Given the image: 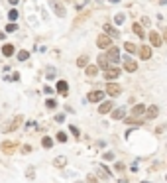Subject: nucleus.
<instances>
[{
    "mask_svg": "<svg viewBox=\"0 0 167 183\" xmlns=\"http://www.w3.org/2000/svg\"><path fill=\"white\" fill-rule=\"evenodd\" d=\"M22 122H24V116H22V114H16L10 122H6V124H4L2 132H16L20 126H22Z\"/></svg>",
    "mask_w": 167,
    "mask_h": 183,
    "instance_id": "nucleus-1",
    "label": "nucleus"
},
{
    "mask_svg": "<svg viewBox=\"0 0 167 183\" xmlns=\"http://www.w3.org/2000/svg\"><path fill=\"white\" fill-rule=\"evenodd\" d=\"M106 94L108 97H120V93H122V87H120V83H114V81H108L104 87Z\"/></svg>",
    "mask_w": 167,
    "mask_h": 183,
    "instance_id": "nucleus-2",
    "label": "nucleus"
},
{
    "mask_svg": "<svg viewBox=\"0 0 167 183\" xmlns=\"http://www.w3.org/2000/svg\"><path fill=\"white\" fill-rule=\"evenodd\" d=\"M148 38H149V45L151 47H161L163 45V38H161V33L155 32V30H151V32L148 33Z\"/></svg>",
    "mask_w": 167,
    "mask_h": 183,
    "instance_id": "nucleus-3",
    "label": "nucleus"
},
{
    "mask_svg": "<svg viewBox=\"0 0 167 183\" xmlns=\"http://www.w3.org/2000/svg\"><path fill=\"white\" fill-rule=\"evenodd\" d=\"M106 59L112 61V63H120V47L110 45L108 49H106Z\"/></svg>",
    "mask_w": 167,
    "mask_h": 183,
    "instance_id": "nucleus-4",
    "label": "nucleus"
},
{
    "mask_svg": "<svg viewBox=\"0 0 167 183\" xmlns=\"http://www.w3.org/2000/svg\"><path fill=\"white\" fill-rule=\"evenodd\" d=\"M110 45H112V38H110V36L100 33L98 38H96V47H98V49H108Z\"/></svg>",
    "mask_w": 167,
    "mask_h": 183,
    "instance_id": "nucleus-5",
    "label": "nucleus"
},
{
    "mask_svg": "<svg viewBox=\"0 0 167 183\" xmlns=\"http://www.w3.org/2000/svg\"><path fill=\"white\" fill-rule=\"evenodd\" d=\"M16 144H18V142L4 140L2 144H0V150H2V154H6V155H12V154L16 152Z\"/></svg>",
    "mask_w": 167,
    "mask_h": 183,
    "instance_id": "nucleus-6",
    "label": "nucleus"
},
{
    "mask_svg": "<svg viewBox=\"0 0 167 183\" xmlns=\"http://www.w3.org/2000/svg\"><path fill=\"white\" fill-rule=\"evenodd\" d=\"M102 71H104L106 81H114V79L120 77V67H106V69H102Z\"/></svg>",
    "mask_w": 167,
    "mask_h": 183,
    "instance_id": "nucleus-7",
    "label": "nucleus"
},
{
    "mask_svg": "<svg viewBox=\"0 0 167 183\" xmlns=\"http://www.w3.org/2000/svg\"><path fill=\"white\" fill-rule=\"evenodd\" d=\"M138 55H140V59H143V61L151 59V45H140L138 47Z\"/></svg>",
    "mask_w": 167,
    "mask_h": 183,
    "instance_id": "nucleus-8",
    "label": "nucleus"
},
{
    "mask_svg": "<svg viewBox=\"0 0 167 183\" xmlns=\"http://www.w3.org/2000/svg\"><path fill=\"white\" fill-rule=\"evenodd\" d=\"M146 116L149 118V120H153V118H157L159 116V106L157 104H151V106H146Z\"/></svg>",
    "mask_w": 167,
    "mask_h": 183,
    "instance_id": "nucleus-9",
    "label": "nucleus"
},
{
    "mask_svg": "<svg viewBox=\"0 0 167 183\" xmlns=\"http://www.w3.org/2000/svg\"><path fill=\"white\" fill-rule=\"evenodd\" d=\"M124 71H128V73H134V71L138 69V63L132 59V57H124Z\"/></svg>",
    "mask_w": 167,
    "mask_h": 183,
    "instance_id": "nucleus-10",
    "label": "nucleus"
},
{
    "mask_svg": "<svg viewBox=\"0 0 167 183\" xmlns=\"http://www.w3.org/2000/svg\"><path fill=\"white\" fill-rule=\"evenodd\" d=\"M51 10H53V12H55V14L59 16V18H65V14H67L65 6H63L61 2H51Z\"/></svg>",
    "mask_w": 167,
    "mask_h": 183,
    "instance_id": "nucleus-11",
    "label": "nucleus"
},
{
    "mask_svg": "<svg viewBox=\"0 0 167 183\" xmlns=\"http://www.w3.org/2000/svg\"><path fill=\"white\" fill-rule=\"evenodd\" d=\"M130 112H132V116H134V118H140V116H143V112H146V104H142V103L134 104Z\"/></svg>",
    "mask_w": 167,
    "mask_h": 183,
    "instance_id": "nucleus-12",
    "label": "nucleus"
},
{
    "mask_svg": "<svg viewBox=\"0 0 167 183\" xmlns=\"http://www.w3.org/2000/svg\"><path fill=\"white\" fill-rule=\"evenodd\" d=\"M104 99V91H91L89 93V103H100Z\"/></svg>",
    "mask_w": 167,
    "mask_h": 183,
    "instance_id": "nucleus-13",
    "label": "nucleus"
},
{
    "mask_svg": "<svg viewBox=\"0 0 167 183\" xmlns=\"http://www.w3.org/2000/svg\"><path fill=\"white\" fill-rule=\"evenodd\" d=\"M102 30H104V33H106V36H110V38H118V36H120V32L112 26V24H104Z\"/></svg>",
    "mask_w": 167,
    "mask_h": 183,
    "instance_id": "nucleus-14",
    "label": "nucleus"
},
{
    "mask_svg": "<svg viewBox=\"0 0 167 183\" xmlns=\"http://www.w3.org/2000/svg\"><path fill=\"white\" fill-rule=\"evenodd\" d=\"M108 63H110V61L106 59V55H104V53H100V55L96 57V67H98V69H106V67H110Z\"/></svg>",
    "mask_w": 167,
    "mask_h": 183,
    "instance_id": "nucleus-15",
    "label": "nucleus"
},
{
    "mask_svg": "<svg viewBox=\"0 0 167 183\" xmlns=\"http://www.w3.org/2000/svg\"><path fill=\"white\" fill-rule=\"evenodd\" d=\"M114 108V104H112V100H106V103H100V106H98V112L100 114H108L110 110Z\"/></svg>",
    "mask_w": 167,
    "mask_h": 183,
    "instance_id": "nucleus-16",
    "label": "nucleus"
},
{
    "mask_svg": "<svg viewBox=\"0 0 167 183\" xmlns=\"http://www.w3.org/2000/svg\"><path fill=\"white\" fill-rule=\"evenodd\" d=\"M16 53V47L12 45V43H4V45H2V55L4 57H12Z\"/></svg>",
    "mask_w": 167,
    "mask_h": 183,
    "instance_id": "nucleus-17",
    "label": "nucleus"
},
{
    "mask_svg": "<svg viewBox=\"0 0 167 183\" xmlns=\"http://www.w3.org/2000/svg\"><path fill=\"white\" fill-rule=\"evenodd\" d=\"M89 63H91V57L86 55V53H85V55H79V57H77V67L85 69V67L89 65Z\"/></svg>",
    "mask_w": 167,
    "mask_h": 183,
    "instance_id": "nucleus-18",
    "label": "nucleus"
},
{
    "mask_svg": "<svg viewBox=\"0 0 167 183\" xmlns=\"http://www.w3.org/2000/svg\"><path fill=\"white\" fill-rule=\"evenodd\" d=\"M112 110H114V112H110V116L114 118V120H122V118H126V110L122 106H120V108H112Z\"/></svg>",
    "mask_w": 167,
    "mask_h": 183,
    "instance_id": "nucleus-19",
    "label": "nucleus"
},
{
    "mask_svg": "<svg viewBox=\"0 0 167 183\" xmlns=\"http://www.w3.org/2000/svg\"><path fill=\"white\" fill-rule=\"evenodd\" d=\"M98 177H102V179H110V177H112V173H110V169H108V167H104V165H98Z\"/></svg>",
    "mask_w": 167,
    "mask_h": 183,
    "instance_id": "nucleus-20",
    "label": "nucleus"
},
{
    "mask_svg": "<svg viewBox=\"0 0 167 183\" xmlns=\"http://www.w3.org/2000/svg\"><path fill=\"white\" fill-rule=\"evenodd\" d=\"M132 32L138 36V38H143L146 33H143V28H142V24H138V22H134L132 24Z\"/></svg>",
    "mask_w": 167,
    "mask_h": 183,
    "instance_id": "nucleus-21",
    "label": "nucleus"
},
{
    "mask_svg": "<svg viewBox=\"0 0 167 183\" xmlns=\"http://www.w3.org/2000/svg\"><path fill=\"white\" fill-rule=\"evenodd\" d=\"M55 89H57V93H61V94H67V89H69V85H67V81H57V85H55Z\"/></svg>",
    "mask_w": 167,
    "mask_h": 183,
    "instance_id": "nucleus-22",
    "label": "nucleus"
},
{
    "mask_svg": "<svg viewBox=\"0 0 167 183\" xmlns=\"http://www.w3.org/2000/svg\"><path fill=\"white\" fill-rule=\"evenodd\" d=\"M85 73H86V77H95L96 73H98V67H96V65H91V63H89V65L85 67Z\"/></svg>",
    "mask_w": 167,
    "mask_h": 183,
    "instance_id": "nucleus-23",
    "label": "nucleus"
},
{
    "mask_svg": "<svg viewBox=\"0 0 167 183\" xmlns=\"http://www.w3.org/2000/svg\"><path fill=\"white\" fill-rule=\"evenodd\" d=\"M124 49L130 53V55H132V53H138V45H136V43H132V42H126V43H124Z\"/></svg>",
    "mask_w": 167,
    "mask_h": 183,
    "instance_id": "nucleus-24",
    "label": "nucleus"
},
{
    "mask_svg": "<svg viewBox=\"0 0 167 183\" xmlns=\"http://www.w3.org/2000/svg\"><path fill=\"white\" fill-rule=\"evenodd\" d=\"M53 165H55V167H65L67 165V158H63V155L55 158V160H53Z\"/></svg>",
    "mask_w": 167,
    "mask_h": 183,
    "instance_id": "nucleus-25",
    "label": "nucleus"
},
{
    "mask_svg": "<svg viewBox=\"0 0 167 183\" xmlns=\"http://www.w3.org/2000/svg\"><path fill=\"white\" fill-rule=\"evenodd\" d=\"M41 146L45 148V150H49V148H53V140L49 136H43L41 138Z\"/></svg>",
    "mask_w": 167,
    "mask_h": 183,
    "instance_id": "nucleus-26",
    "label": "nucleus"
},
{
    "mask_svg": "<svg viewBox=\"0 0 167 183\" xmlns=\"http://www.w3.org/2000/svg\"><path fill=\"white\" fill-rule=\"evenodd\" d=\"M18 30V26H16L14 22H8L6 24V30H4V33H12V32H16Z\"/></svg>",
    "mask_w": 167,
    "mask_h": 183,
    "instance_id": "nucleus-27",
    "label": "nucleus"
},
{
    "mask_svg": "<svg viewBox=\"0 0 167 183\" xmlns=\"http://www.w3.org/2000/svg\"><path fill=\"white\" fill-rule=\"evenodd\" d=\"M18 59H20V61H28V59H30V51H26V49L18 51Z\"/></svg>",
    "mask_w": 167,
    "mask_h": 183,
    "instance_id": "nucleus-28",
    "label": "nucleus"
},
{
    "mask_svg": "<svg viewBox=\"0 0 167 183\" xmlns=\"http://www.w3.org/2000/svg\"><path fill=\"white\" fill-rule=\"evenodd\" d=\"M122 120H126L128 124H136V126H140V124H142V120H140V118H134V116H130V118H122Z\"/></svg>",
    "mask_w": 167,
    "mask_h": 183,
    "instance_id": "nucleus-29",
    "label": "nucleus"
},
{
    "mask_svg": "<svg viewBox=\"0 0 167 183\" xmlns=\"http://www.w3.org/2000/svg\"><path fill=\"white\" fill-rule=\"evenodd\" d=\"M45 106H47L49 110H53V108L57 106V100H55V99H47V100H45Z\"/></svg>",
    "mask_w": 167,
    "mask_h": 183,
    "instance_id": "nucleus-30",
    "label": "nucleus"
},
{
    "mask_svg": "<svg viewBox=\"0 0 167 183\" xmlns=\"http://www.w3.org/2000/svg\"><path fill=\"white\" fill-rule=\"evenodd\" d=\"M8 18H10V22H16V20H18V10H10Z\"/></svg>",
    "mask_w": 167,
    "mask_h": 183,
    "instance_id": "nucleus-31",
    "label": "nucleus"
},
{
    "mask_svg": "<svg viewBox=\"0 0 167 183\" xmlns=\"http://www.w3.org/2000/svg\"><path fill=\"white\" fill-rule=\"evenodd\" d=\"M124 20H126V16L122 14V12H120V14H116V16H114V24H122V22H124Z\"/></svg>",
    "mask_w": 167,
    "mask_h": 183,
    "instance_id": "nucleus-32",
    "label": "nucleus"
},
{
    "mask_svg": "<svg viewBox=\"0 0 167 183\" xmlns=\"http://www.w3.org/2000/svg\"><path fill=\"white\" fill-rule=\"evenodd\" d=\"M114 169H116V171H118V173H122V171H124V169H126V165L122 164V161H118V164H114Z\"/></svg>",
    "mask_w": 167,
    "mask_h": 183,
    "instance_id": "nucleus-33",
    "label": "nucleus"
},
{
    "mask_svg": "<svg viewBox=\"0 0 167 183\" xmlns=\"http://www.w3.org/2000/svg\"><path fill=\"white\" fill-rule=\"evenodd\" d=\"M26 177H28V179H33V177H35V169H33V167H28V171H26Z\"/></svg>",
    "mask_w": 167,
    "mask_h": 183,
    "instance_id": "nucleus-34",
    "label": "nucleus"
},
{
    "mask_svg": "<svg viewBox=\"0 0 167 183\" xmlns=\"http://www.w3.org/2000/svg\"><path fill=\"white\" fill-rule=\"evenodd\" d=\"M69 130H71V134H73L75 138H79V136H81V132H79V128H77V126H69Z\"/></svg>",
    "mask_w": 167,
    "mask_h": 183,
    "instance_id": "nucleus-35",
    "label": "nucleus"
},
{
    "mask_svg": "<svg viewBox=\"0 0 167 183\" xmlns=\"http://www.w3.org/2000/svg\"><path fill=\"white\" fill-rule=\"evenodd\" d=\"M57 140L59 142H67V134L65 132H57Z\"/></svg>",
    "mask_w": 167,
    "mask_h": 183,
    "instance_id": "nucleus-36",
    "label": "nucleus"
},
{
    "mask_svg": "<svg viewBox=\"0 0 167 183\" xmlns=\"http://www.w3.org/2000/svg\"><path fill=\"white\" fill-rule=\"evenodd\" d=\"M53 77H55V69H53V67H49V69H47V79L51 81Z\"/></svg>",
    "mask_w": 167,
    "mask_h": 183,
    "instance_id": "nucleus-37",
    "label": "nucleus"
},
{
    "mask_svg": "<svg viewBox=\"0 0 167 183\" xmlns=\"http://www.w3.org/2000/svg\"><path fill=\"white\" fill-rule=\"evenodd\" d=\"M86 183H98L95 175H86Z\"/></svg>",
    "mask_w": 167,
    "mask_h": 183,
    "instance_id": "nucleus-38",
    "label": "nucleus"
},
{
    "mask_svg": "<svg viewBox=\"0 0 167 183\" xmlns=\"http://www.w3.org/2000/svg\"><path fill=\"white\" fill-rule=\"evenodd\" d=\"M32 152V146H22V154H30Z\"/></svg>",
    "mask_w": 167,
    "mask_h": 183,
    "instance_id": "nucleus-39",
    "label": "nucleus"
},
{
    "mask_svg": "<svg viewBox=\"0 0 167 183\" xmlns=\"http://www.w3.org/2000/svg\"><path fill=\"white\" fill-rule=\"evenodd\" d=\"M104 160L108 161V160H114V154H112V152H106L104 154Z\"/></svg>",
    "mask_w": 167,
    "mask_h": 183,
    "instance_id": "nucleus-40",
    "label": "nucleus"
},
{
    "mask_svg": "<svg viewBox=\"0 0 167 183\" xmlns=\"http://www.w3.org/2000/svg\"><path fill=\"white\" fill-rule=\"evenodd\" d=\"M12 81H20V73H18V71H16L14 75H12Z\"/></svg>",
    "mask_w": 167,
    "mask_h": 183,
    "instance_id": "nucleus-41",
    "label": "nucleus"
},
{
    "mask_svg": "<svg viewBox=\"0 0 167 183\" xmlns=\"http://www.w3.org/2000/svg\"><path fill=\"white\" fill-rule=\"evenodd\" d=\"M55 120H57V122H63V120H65V116H63V114H57V118H55Z\"/></svg>",
    "mask_w": 167,
    "mask_h": 183,
    "instance_id": "nucleus-42",
    "label": "nucleus"
},
{
    "mask_svg": "<svg viewBox=\"0 0 167 183\" xmlns=\"http://www.w3.org/2000/svg\"><path fill=\"white\" fill-rule=\"evenodd\" d=\"M8 2H10V4H12V6H16V4H18V2H20V0H8Z\"/></svg>",
    "mask_w": 167,
    "mask_h": 183,
    "instance_id": "nucleus-43",
    "label": "nucleus"
},
{
    "mask_svg": "<svg viewBox=\"0 0 167 183\" xmlns=\"http://www.w3.org/2000/svg\"><path fill=\"white\" fill-rule=\"evenodd\" d=\"M4 38H6V33H4V32H0V39H4Z\"/></svg>",
    "mask_w": 167,
    "mask_h": 183,
    "instance_id": "nucleus-44",
    "label": "nucleus"
},
{
    "mask_svg": "<svg viewBox=\"0 0 167 183\" xmlns=\"http://www.w3.org/2000/svg\"><path fill=\"white\" fill-rule=\"evenodd\" d=\"M108 2H110V4H116V2H118V0H108Z\"/></svg>",
    "mask_w": 167,
    "mask_h": 183,
    "instance_id": "nucleus-45",
    "label": "nucleus"
},
{
    "mask_svg": "<svg viewBox=\"0 0 167 183\" xmlns=\"http://www.w3.org/2000/svg\"><path fill=\"white\" fill-rule=\"evenodd\" d=\"M120 183H128V181H126V179H122V181H120Z\"/></svg>",
    "mask_w": 167,
    "mask_h": 183,
    "instance_id": "nucleus-46",
    "label": "nucleus"
},
{
    "mask_svg": "<svg viewBox=\"0 0 167 183\" xmlns=\"http://www.w3.org/2000/svg\"><path fill=\"white\" fill-rule=\"evenodd\" d=\"M75 183H85V181H75Z\"/></svg>",
    "mask_w": 167,
    "mask_h": 183,
    "instance_id": "nucleus-47",
    "label": "nucleus"
},
{
    "mask_svg": "<svg viewBox=\"0 0 167 183\" xmlns=\"http://www.w3.org/2000/svg\"><path fill=\"white\" fill-rule=\"evenodd\" d=\"M63 2H71V0H63Z\"/></svg>",
    "mask_w": 167,
    "mask_h": 183,
    "instance_id": "nucleus-48",
    "label": "nucleus"
},
{
    "mask_svg": "<svg viewBox=\"0 0 167 183\" xmlns=\"http://www.w3.org/2000/svg\"><path fill=\"white\" fill-rule=\"evenodd\" d=\"M142 183H149V181H142Z\"/></svg>",
    "mask_w": 167,
    "mask_h": 183,
    "instance_id": "nucleus-49",
    "label": "nucleus"
}]
</instances>
